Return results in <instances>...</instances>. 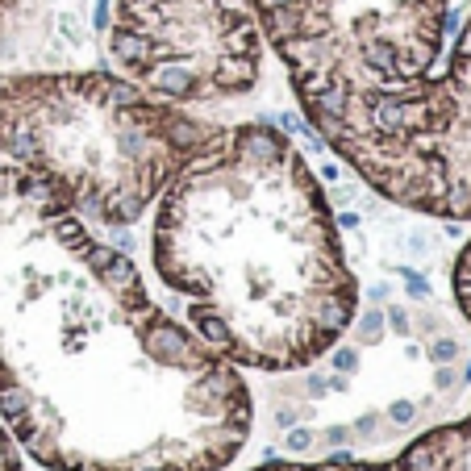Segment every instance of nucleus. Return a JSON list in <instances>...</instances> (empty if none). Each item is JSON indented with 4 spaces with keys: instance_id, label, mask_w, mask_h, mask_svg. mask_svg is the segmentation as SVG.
Here are the masks:
<instances>
[{
    "instance_id": "6e6552de",
    "label": "nucleus",
    "mask_w": 471,
    "mask_h": 471,
    "mask_svg": "<svg viewBox=\"0 0 471 471\" xmlns=\"http://www.w3.org/2000/svg\"><path fill=\"white\" fill-rule=\"evenodd\" d=\"M450 284H455V300H459V309H463V317L471 322V242H467V246L459 250V258H455Z\"/></svg>"
},
{
    "instance_id": "423d86ee",
    "label": "nucleus",
    "mask_w": 471,
    "mask_h": 471,
    "mask_svg": "<svg viewBox=\"0 0 471 471\" xmlns=\"http://www.w3.org/2000/svg\"><path fill=\"white\" fill-rule=\"evenodd\" d=\"M109 59L154 100L221 104L263 75V25L250 0H113Z\"/></svg>"
},
{
    "instance_id": "20e7f679",
    "label": "nucleus",
    "mask_w": 471,
    "mask_h": 471,
    "mask_svg": "<svg viewBox=\"0 0 471 471\" xmlns=\"http://www.w3.org/2000/svg\"><path fill=\"white\" fill-rule=\"evenodd\" d=\"M309 125L330 142L380 92L426 80L450 0H250Z\"/></svg>"
},
{
    "instance_id": "0eeeda50",
    "label": "nucleus",
    "mask_w": 471,
    "mask_h": 471,
    "mask_svg": "<svg viewBox=\"0 0 471 471\" xmlns=\"http://www.w3.org/2000/svg\"><path fill=\"white\" fill-rule=\"evenodd\" d=\"M254 471H430L422 450L404 446V455L388 459V463H359V459H326V463H263V467H254Z\"/></svg>"
},
{
    "instance_id": "f257e3e1",
    "label": "nucleus",
    "mask_w": 471,
    "mask_h": 471,
    "mask_svg": "<svg viewBox=\"0 0 471 471\" xmlns=\"http://www.w3.org/2000/svg\"><path fill=\"white\" fill-rule=\"evenodd\" d=\"M0 422L50 471H221L250 438L242 372L138 267L0 163Z\"/></svg>"
},
{
    "instance_id": "1a4fd4ad",
    "label": "nucleus",
    "mask_w": 471,
    "mask_h": 471,
    "mask_svg": "<svg viewBox=\"0 0 471 471\" xmlns=\"http://www.w3.org/2000/svg\"><path fill=\"white\" fill-rule=\"evenodd\" d=\"M0 471H21V459H17V442H13V434L5 430V422H0Z\"/></svg>"
},
{
    "instance_id": "39448f33",
    "label": "nucleus",
    "mask_w": 471,
    "mask_h": 471,
    "mask_svg": "<svg viewBox=\"0 0 471 471\" xmlns=\"http://www.w3.org/2000/svg\"><path fill=\"white\" fill-rule=\"evenodd\" d=\"M326 146L384 200L471 221V17L446 71L372 96Z\"/></svg>"
},
{
    "instance_id": "7ed1b4c3",
    "label": "nucleus",
    "mask_w": 471,
    "mask_h": 471,
    "mask_svg": "<svg viewBox=\"0 0 471 471\" xmlns=\"http://www.w3.org/2000/svg\"><path fill=\"white\" fill-rule=\"evenodd\" d=\"M217 134L113 71H0V163L96 226H134Z\"/></svg>"
},
{
    "instance_id": "9d476101",
    "label": "nucleus",
    "mask_w": 471,
    "mask_h": 471,
    "mask_svg": "<svg viewBox=\"0 0 471 471\" xmlns=\"http://www.w3.org/2000/svg\"><path fill=\"white\" fill-rule=\"evenodd\" d=\"M9 5H13V0H0V21H5V13H9Z\"/></svg>"
},
{
    "instance_id": "f03ea898",
    "label": "nucleus",
    "mask_w": 471,
    "mask_h": 471,
    "mask_svg": "<svg viewBox=\"0 0 471 471\" xmlns=\"http://www.w3.org/2000/svg\"><path fill=\"white\" fill-rule=\"evenodd\" d=\"M154 204V271L226 363L309 367L350 326L359 288L330 200L276 125L221 130Z\"/></svg>"
}]
</instances>
